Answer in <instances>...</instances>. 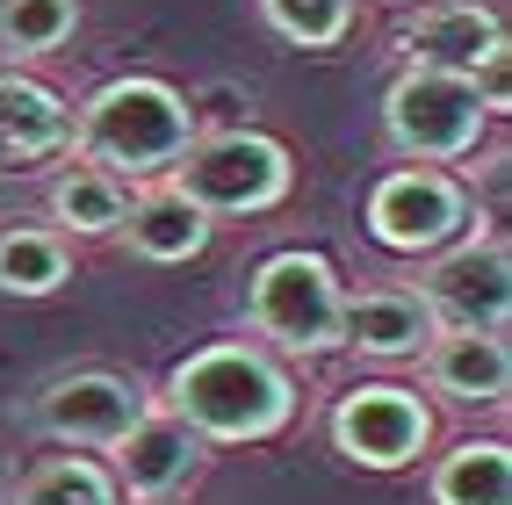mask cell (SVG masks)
I'll list each match as a JSON object with an SVG mask.
<instances>
[{"mask_svg":"<svg viewBox=\"0 0 512 505\" xmlns=\"http://www.w3.org/2000/svg\"><path fill=\"white\" fill-rule=\"evenodd\" d=\"M419 368H426V390L448 404H505V390H512L505 332H433Z\"/></svg>","mask_w":512,"mask_h":505,"instance_id":"obj_15","label":"cell"},{"mask_svg":"<svg viewBox=\"0 0 512 505\" xmlns=\"http://www.w3.org/2000/svg\"><path fill=\"white\" fill-rule=\"evenodd\" d=\"M8 505H123L109 462L94 455H51L44 469H29V477L8 491Z\"/></svg>","mask_w":512,"mask_h":505,"instance_id":"obj_20","label":"cell"},{"mask_svg":"<svg viewBox=\"0 0 512 505\" xmlns=\"http://www.w3.org/2000/svg\"><path fill=\"white\" fill-rule=\"evenodd\" d=\"M433 311L412 282H368L339 303V347L361 361H419L433 347Z\"/></svg>","mask_w":512,"mask_h":505,"instance_id":"obj_12","label":"cell"},{"mask_svg":"<svg viewBox=\"0 0 512 505\" xmlns=\"http://www.w3.org/2000/svg\"><path fill=\"white\" fill-rule=\"evenodd\" d=\"M58 159H73V101L51 80L8 65L0 73V181L51 174Z\"/></svg>","mask_w":512,"mask_h":505,"instance_id":"obj_11","label":"cell"},{"mask_svg":"<svg viewBox=\"0 0 512 505\" xmlns=\"http://www.w3.org/2000/svg\"><path fill=\"white\" fill-rule=\"evenodd\" d=\"M80 37V0H0V58L37 65Z\"/></svg>","mask_w":512,"mask_h":505,"instance_id":"obj_19","label":"cell"},{"mask_svg":"<svg viewBox=\"0 0 512 505\" xmlns=\"http://www.w3.org/2000/svg\"><path fill=\"white\" fill-rule=\"evenodd\" d=\"M145 412H152V390L138 376H116V368H73V376H51L37 390V426L58 448H101L109 455Z\"/></svg>","mask_w":512,"mask_h":505,"instance_id":"obj_9","label":"cell"},{"mask_svg":"<svg viewBox=\"0 0 512 505\" xmlns=\"http://www.w3.org/2000/svg\"><path fill=\"white\" fill-rule=\"evenodd\" d=\"M260 22L296 51H339L354 29V0H260Z\"/></svg>","mask_w":512,"mask_h":505,"instance_id":"obj_21","label":"cell"},{"mask_svg":"<svg viewBox=\"0 0 512 505\" xmlns=\"http://www.w3.org/2000/svg\"><path fill=\"white\" fill-rule=\"evenodd\" d=\"M0 505H8V462H0Z\"/></svg>","mask_w":512,"mask_h":505,"instance_id":"obj_23","label":"cell"},{"mask_svg":"<svg viewBox=\"0 0 512 505\" xmlns=\"http://www.w3.org/2000/svg\"><path fill=\"white\" fill-rule=\"evenodd\" d=\"M397 51L419 73L484 80L491 65H505V15L484 0H419L412 22L397 29Z\"/></svg>","mask_w":512,"mask_h":505,"instance_id":"obj_10","label":"cell"},{"mask_svg":"<svg viewBox=\"0 0 512 505\" xmlns=\"http://www.w3.org/2000/svg\"><path fill=\"white\" fill-rule=\"evenodd\" d=\"M375 8H419V0H375Z\"/></svg>","mask_w":512,"mask_h":505,"instance_id":"obj_22","label":"cell"},{"mask_svg":"<svg viewBox=\"0 0 512 505\" xmlns=\"http://www.w3.org/2000/svg\"><path fill=\"white\" fill-rule=\"evenodd\" d=\"M116 239L138 253L145 267H188V260L210 253L217 224L202 217L174 181H145V188H130V210H123V231H116Z\"/></svg>","mask_w":512,"mask_h":505,"instance_id":"obj_14","label":"cell"},{"mask_svg":"<svg viewBox=\"0 0 512 505\" xmlns=\"http://www.w3.org/2000/svg\"><path fill=\"white\" fill-rule=\"evenodd\" d=\"M332 448L354 469H412L433 448V404L404 383H354L332 397Z\"/></svg>","mask_w":512,"mask_h":505,"instance_id":"obj_7","label":"cell"},{"mask_svg":"<svg viewBox=\"0 0 512 505\" xmlns=\"http://www.w3.org/2000/svg\"><path fill=\"white\" fill-rule=\"evenodd\" d=\"M368 239L383 253H404V260H433L448 253L455 239L476 231V195L455 166H390L383 181L368 188Z\"/></svg>","mask_w":512,"mask_h":505,"instance_id":"obj_6","label":"cell"},{"mask_svg":"<svg viewBox=\"0 0 512 505\" xmlns=\"http://www.w3.org/2000/svg\"><path fill=\"white\" fill-rule=\"evenodd\" d=\"M44 210H51V231L65 246H94V239H116L123 231L130 188L116 174H101V166H87V159H58L51 181H44Z\"/></svg>","mask_w":512,"mask_h":505,"instance_id":"obj_16","label":"cell"},{"mask_svg":"<svg viewBox=\"0 0 512 505\" xmlns=\"http://www.w3.org/2000/svg\"><path fill=\"white\" fill-rule=\"evenodd\" d=\"M202 448H210V441H202L195 426H181L166 404H152V412L109 448V455H116L109 477H116V491H130V498H174V491H188V484L202 477Z\"/></svg>","mask_w":512,"mask_h":505,"instance_id":"obj_13","label":"cell"},{"mask_svg":"<svg viewBox=\"0 0 512 505\" xmlns=\"http://www.w3.org/2000/svg\"><path fill=\"white\" fill-rule=\"evenodd\" d=\"M498 109L484 101L476 80H455V73H419V65H404L383 94V130L390 145L412 159V166H462L484 152Z\"/></svg>","mask_w":512,"mask_h":505,"instance_id":"obj_4","label":"cell"},{"mask_svg":"<svg viewBox=\"0 0 512 505\" xmlns=\"http://www.w3.org/2000/svg\"><path fill=\"white\" fill-rule=\"evenodd\" d=\"M433 505H512V448L462 441L433 469Z\"/></svg>","mask_w":512,"mask_h":505,"instance_id":"obj_18","label":"cell"},{"mask_svg":"<svg viewBox=\"0 0 512 505\" xmlns=\"http://www.w3.org/2000/svg\"><path fill=\"white\" fill-rule=\"evenodd\" d=\"M166 412L202 441H275L296 419V376L253 340H217L166 376Z\"/></svg>","mask_w":512,"mask_h":505,"instance_id":"obj_2","label":"cell"},{"mask_svg":"<svg viewBox=\"0 0 512 505\" xmlns=\"http://www.w3.org/2000/svg\"><path fill=\"white\" fill-rule=\"evenodd\" d=\"M73 282V246L58 239L51 224H8L0 231V296H58Z\"/></svg>","mask_w":512,"mask_h":505,"instance_id":"obj_17","label":"cell"},{"mask_svg":"<svg viewBox=\"0 0 512 505\" xmlns=\"http://www.w3.org/2000/svg\"><path fill=\"white\" fill-rule=\"evenodd\" d=\"M130 505H174V498H130Z\"/></svg>","mask_w":512,"mask_h":505,"instance_id":"obj_24","label":"cell"},{"mask_svg":"<svg viewBox=\"0 0 512 505\" xmlns=\"http://www.w3.org/2000/svg\"><path fill=\"white\" fill-rule=\"evenodd\" d=\"M174 188L195 202L210 224L224 217H267L282 210L296 188V159L282 138L267 130H217V138H195L188 159L174 166Z\"/></svg>","mask_w":512,"mask_h":505,"instance_id":"obj_5","label":"cell"},{"mask_svg":"<svg viewBox=\"0 0 512 505\" xmlns=\"http://www.w3.org/2000/svg\"><path fill=\"white\" fill-rule=\"evenodd\" d=\"M419 296L440 332H505L512 325V253L505 239H455L426 260Z\"/></svg>","mask_w":512,"mask_h":505,"instance_id":"obj_8","label":"cell"},{"mask_svg":"<svg viewBox=\"0 0 512 505\" xmlns=\"http://www.w3.org/2000/svg\"><path fill=\"white\" fill-rule=\"evenodd\" d=\"M195 138H202V123L188 109V94L152 73H123L73 109V159L116 174L123 188L174 181V166L188 159Z\"/></svg>","mask_w":512,"mask_h":505,"instance_id":"obj_1","label":"cell"},{"mask_svg":"<svg viewBox=\"0 0 512 505\" xmlns=\"http://www.w3.org/2000/svg\"><path fill=\"white\" fill-rule=\"evenodd\" d=\"M339 303H347L339 267L325 253H303V246L267 253L246 275V325L296 361H318L339 347Z\"/></svg>","mask_w":512,"mask_h":505,"instance_id":"obj_3","label":"cell"}]
</instances>
